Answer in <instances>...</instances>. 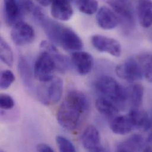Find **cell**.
<instances>
[{"mask_svg":"<svg viewBox=\"0 0 152 152\" xmlns=\"http://www.w3.org/2000/svg\"><path fill=\"white\" fill-rule=\"evenodd\" d=\"M89 108V101L83 93L72 91L65 96L57 113L59 124L68 130H75L82 116Z\"/></svg>","mask_w":152,"mask_h":152,"instance_id":"obj_1","label":"cell"},{"mask_svg":"<svg viewBox=\"0 0 152 152\" xmlns=\"http://www.w3.org/2000/svg\"><path fill=\"white\" fill-rule=\"evenodd\" d=\"M96 91L113 101L118 107L124 105L129 98V92L111 76L103 75L99 77L95 82Z\"/></svg>","mask_w":152,"mask_h":152,"instance_id":"obj_2","label":"cell"},{"mask_svg":"<svg viewBox=\"0 0 152 152\" xmlns=\"http://www.w3.org/2000/svg\"><path fill=\"white\" fill-rule=\"evenodd\" d=\"M63 88V80L58 77H54L50 80L43 82L37 88L38 99L46 105L55 104L61 99Z\"/></svg>","mask_w":152,"mask_h":152,"instance_id":"obj_3","label":"cell"},{"mask_svg":"<svg viewBox=\"0 0 152 152\" xmlns=\"http://www.w3.org/2000/svg\"><path fill=\"white\" fill-rule=\"evenodd\" d=\"M117 15L125 31H131L135 25L134 8L130 0H108L107 1Z\"/></svg>","mask_w":152,"mask_h":152,"instance_id":"obj_4","label":"cell"},{"mask_svg":"<svg viewBox=\"0 0 152 152\" xmlns=\"http://www.w3.org/2000/svg\"><path fill=\"white\" fill-rule=\"evenodd\" d=\"M57 71L54 59L50 53L41 50L34 67V76L40 82H46L53 79L55 72Z\"/></svg>","mask_w":152,"mask_h":152,"instance_id":"obj_5","label":"cell"},{"mask_svg":"<svg viewBox=\"0 0 152 152\" xmlns=\"http://www.w3.org/2000/svg\"><path fill=\"white\" fill-rule=\"evenodd\" d=\"M117 75L130 82L140 80L143 76L142 66L137 59L129 58L115 68Z\"/></svg>","mask_w":152,"mask_h":152,"instance_id":"obj_6","label":"cell"},{"mask_svg":"<svg viewBox=\"0 0 152 152\" xmlns=\"http://www.w3.org/2000/svg\"><path fill=\"white\" fill-rule=\"evenodd\" d=\"M67 51L76 52L80 50L83 46V42L80 37L71 28L62 25L56 41V44Z\"/></svg>","mask_w":152,"mask_h":152,"instance_id":"obj_7","label":"cell"},{"mask_svg":"<svg viewBox=\"0 0 152 152\" xmlns=\"http://www.w3.org/2000/svg\"><path fill=\"white\" fill-rule=\"evenodd\" d=\"M91 43L94 48L100 52H105L115 57L121 55V46L118 41L113 38L95 34L91 37Z\"/></svg>","mask_w":152,"mask_h":152,"instance_id":"obj_8","label":"cell"},{"mask_svg":"<svg viewBox=\"0 0 152 152\" xmlns=\"http://www.w3.org/2000/svg\"><path fill=\"white\" fill-rule=\"evenodd\" d=\"M11 37L17 46H24L31 43L35 38L33 28L28 23L20 21L12 26Z\"/></svg>","mask_w":152,"mask_h":152,"instance_id":"obj_9","label":"cell"},{"mask_svg":"<svg viewBox=\"0 0 152 152\" xmlns=\"http://www.w3.org/2000/svg\"><path fill=\"white\" fill-rule=\"evenodd\" d=\"M81 142L83 148L89 152L105 151L101 143L99 131L93 125H88L84 129L81 136Z\"/></svg>","mask_w":152,"mask_h":152,"instance_id":"obj_10","label":"cell"},{"mask_svg":"<svg viewBox=\"0 0 152 152\" xmlns=\"http://www.w3.org/2000/svg\"><path fill=\"white\" fill-rule=\"evenodd\" d=\"M71 62L76 71L82 75L89 74L94 67V58L86 52H74L71 56Z\"/></svg>","mask_w":152,"mask_h":152,"instance_id":"obj_11","label":"cell"},{"mask_svg":"<svg viewBox=\"0 0 152 152\" xmlns=\"http://www.w3.org/2000/svg\"><path fill=\"white\" fill-rule=\"evenodd\" d=\"M96 20L99 27L107 30L115 28L119 24V19L114 11L105 6L98 9Z\"/></svg>","mask_w":152,"mask_h":152,"instance_id":"obj_12","label":"cell"},{"mask_svg":"<svg viewBox=\"0 0 152 152\" xmlns=\"http://www.w3.org/2000/svg\"><path fill=\"white\" fill-rule=\"evenodd\" d=\"M41 50H45L51 54L56 65L57 71L64 73L66 72L71 66L69 59L64 55L61 54L53 43L49 42L46 40L42 41L40 44Z\"/></svg>","mask_w":152,"mask_h":152,"instance_id":"obj_13","label":"cell"},{"mask_svg":"<svg viewBox=\"0 0 152 152\" xmlns=\"http://www.w3.org/2000/svg\"><path fill=\"white\" fill-rule=\"evenodd\" d=\"M4 4V14L6 23L13 26L22 21L24 13L22 11L18 0H3Z\"/></svg>","mask_w":152,"mask_h":152,"instance_id":"obj_14","label":"cell"},{"mask_svg":"<svg viewBox=\"0 0 152 152\" xmlns=\"http://www.w3.org/2000/svg\"><path fill=\"white\" fill-rule=\"evenodd\" d=\"M68 0H54L51 2V14L56 19L66 21L73 15L74 10Z\"/></svg>","mask_w":152,"mask_h":152,"instance_id":"obj_15","label":"cell"},{"mask_svg":"<svg viewBox=\"0 0 152 152\" xmlns=\"http://www.w3.org/2000/svg\"><path fill=\"white\" fill-rule=\"evenodd\" d=\"M147 147L146 143L141 135L133 134L127 139L119 142L116 148L118 152H145Z\"/></svg>","mask_w":152,"mask_h":152,"instance_id":"obj_16","label":"cell"},{"mask_svg":"<svg viewBox=\"0 0 152 152\" xmlns=\"http://www.w3.org/2000/svg\"><path fill=\"white\" fill-rule=\"evenodd\" d=\"M110 129L114 133L119 135L127 134L134 130L128 114L113 117L110 123Z\"/></svg>","mask_w":152,"mask_h":152,"instance_id":"obj_17","label":"cell"},{"mask_svg":"<svg viewBox=\"0 0 152 152\" xmlns=\"http://www.w3.org/2000/svg\"><path fill=\"white\" fill-rule=\"evenodd\" d=\"M137 14L141 26L150 27L152 25V0H138Z\"/></svg>","mask_w":152,"mask_h":152,"instance_id":"obj_18","label":"cell"},{"mask_svg":"<svg viewBox=\"0 0 152 152\" xmlns=\"http://www.w3.org/2000/svg\"><path fill=\"white\" fill-rule=\"evenodd\" d=\"M134 129L147 131L150 123V117L146 112L139 109H132L128 114Z\"/></svg>","mask_w":152,"mask_h":152,"instance_id":"obj_19","label":"cell"},{"mask_svg":"<svg viewBox=\"0 0 152 152\" xmlns=\"http://www.w3.org/2000/svg\"><path fill=\"white\" fill-rule=\"evenodd\" d=\"M95 107L99 113L108 117H114L119 112L118 107L113 101L102 96L96 100Z\"/></svg>","mask_w":152,"mask_h":152,"instance_id":"obj_20","label":"cell"},{"mask_svg":"<svg viewBox=\"0 0 152 152\" xmlns=\"http://www.w3.org/2000/svg\"><path fill=\"white\" fill-rule=\"evenodd\" d=\"M18 68L20 75L24 84L28 87L32 86V74L30 66L26 59L20 56L18 60Z\"/></svg>","mask_w":152,"mask_h":152,"instance_id":"obj_21","label":"cell"},{"mask_svg":"<svg viewBox=\"0 0 152 152\" xmlns=\"http://www.w3.org/2000/svg\"><path fill=\"white\" fill-rule=\"evenodd\" d=\"M0 56L1 61L10 67H12L14 62L12 50L8 43L2 38L0 40Z\"/></svg>","mask_w":152,"mask_h":152,"instance_id":"obj_22","label":"cell"},{"mask_svg":"<svg viewBox=\"0 0 152 152\" xmlns=\"http://www.w3.org/2000/svg\"><path fill=\"white\" fill-rule=\"evenodd\" d=\"M137 59L142 66L143 76L152 83V54L142 55Z\"/></svg>","mask_w":152,"mask_h":152,"instance_id":"obj_23","label":"cell"},{"mask_svg":"<svg viewBox=\"0 0 152 152\" xmlns=\"http://www.w3.org/2000/svg\"><path fill=\"white\" fill-rule=\"evenodd\" d=\"M144 89L140 84H135L132 89L130 96L132 109H139L142 104Z\"/></svg>","mask_w":152,"mask_h":152,"instance_id":"obj_24","label":"cell"},{"mask_svg":"<svg viewBox=\"0 0 152 152\" xmlns=\"http://www.w3.org/2000/svg\"><path fill=\"white\" fill-rule=\"evenodd\" d=\"M77 9L87 15H92L98 8V3L96 0H75Z\"/></svg>","mask_w":152,"mask_h":152,"instance_id":"obj_25","label":"cell"},{"mask_svg":"<svg viewBox=\"0 0 152 152\" xmlns=\"http://www.w3.org/2000/svg\"><path fill=\"white\" fill-rule=\"evenodd\" d=\"M56 140L57 145L61 152H76L75 148L73 143L66 137L62 136H58L56 137Z\"/></svg>","mask_w":152,"mask_h":152,"instance_id":"obj_26","label":"cell"},{"mask_svg":"<svg viewBox=\"0 0 152 152\" xmlns=\"http://www.w3.org/2000/svg\"><path fill=\"white\" fill-rule=\"evenodd\" d=\"M15 80L14 74L10 70L6 69L2 71L1 74L0 88L1 89L8 88Z\"/></svg>","mask_w":152,"mask_h":152,"instance_id":"obj_27","label":"cell"},{"mask_svg":"<svg viewBox=\"0 0 152 152\" xmlns=\"http://www.w3.org/2000/svg\"><path fill=\"white\" fill-rule=\"evenodd\" d=\"M14 101L13 98L7 94H1L0 96L1 108L5 110L12 109L14 107Z\"/></svg>","mask_w":152,"mask_h":152,"instance_id":"obj_28","label":"cell"},{"mask_svg":"<svg viewBox=\"0 0 152 152\" xmlns=\"http://www.w3.org/2000/svg\"><path fill=\"white\" fill-rule=\"evenodd\" d=\"M37 151L40 152H53V149L48 145L45 143L39 144L36 147Z\"/></svg>","mask_w":152,"mask_h":152,"instance_id":"obj_29","label":"cell"},{"mask_svg":"<svg viewBox=\"0 0 152 152\" xmlns=\"http://www.w3.org/2000/svg\"><path fill=\"white\" fill-rule=\"evenodd\" d=\"M147 132H148V135L146 139V142L152 144V116L150 117V123Z\"/></svg>","mask_w":152,"mask_h":152,"instance_id":"obj_30","label":"cell"},{"mask_svg":"<svg viewBox=\"0 0 152 152\" xmlns=\"http://www.w3.org/2000/svg\"><path fill=\"white\" fill-rule=\"evenodd\" d=\"M37 2H39L40 4H42V5H44V6H46V3H45V0H36Z\"/></svg>","mask_w":152,"mask_h":152,"instance_id":"obj_31","label":"cell"},{"mask_svg":"<svg viewBox=\"0 0 152 152\" xmlns=\"http://www.w3.org/2000/svg\"><path fill=\"white\" fill-rule=\"evenodd\" d=\"M53 1H54V0H45V3H46V6L47 5H48L50 3H51ZM68 1H71V0H68Z\"/></svg>","mask_w":152,"mask_h":152,"instance_id":"obj_32","label":"cell"}]
</instances>
